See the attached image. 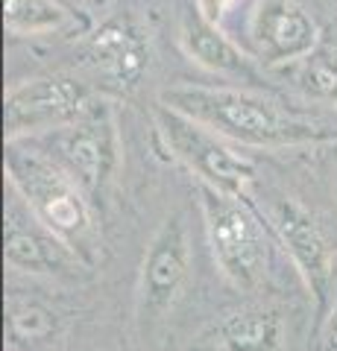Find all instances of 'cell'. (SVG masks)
<instances>
[{
    "mask_svg": "<svg viewBox=\"0 0 337 351\" xmlns=\"http://www.w3.org/2000/svg\"><path fill=\"white\" fill-rule=\"evenodd\" d=\"M279 71L305 100L337 106V47H317L305 59L285 64Z\"/></svg>",
    "mask_w": 337,
    "mask_h": 351,
    "instance_id": "obj_14",
    "label": "cell"
},
{
    "mask_svg": "<svg viewBox=\"0 0 337 351\" xmlns=\"http://www.w3.org/2000/svg\"><path fill=\"white\" fill-rule=\"evenodd\" d=\"M200 211L220 276L241 293L258 290L270 267L267 234L258 214L241 196L220 193L209 184H200Z\"/></svg>",
    "mask_w": 337,
    "mask_h": 351,
    "instance_id": "obj_3",
    "label": "cell"
},
{
    "mask_svg": "<svg viewBox=\"0 0 337 351\" xmlns=\"http://www.w3.org/2000/svg\"><path fill=\"white\" fill-rule=\"evenodd\" d=\"M246 36L253 56L276 71L320 47V24L305 0H255Z\"/></svg>",
    "mask_w": 337,
    "mask_h": 351,
    "instance_id": "obj_9",
    "label": "cell"
},
{
    "mask_svg": "<svg viewBox=\"0 0 337 351\" xmlns=\"http://www.w3.org/2000/svg\"><path fill=\"white\" fill-rule=\"evenodd\" d=\"M197 3V15L205 21V24H220V18L226 15V9H229L235 0H194Z\"/></svg>",
    "mask_w": 337,
    "mask_h": 351,
    "instance_id": "obj_17",
    "label": "cell"
},
{
    "mask_svg": "<svg viewBox=\"0 0 337 351\" xmlns=\"http://www.w3.org/2000/svg\"><path fill=\"white\" fill-rule=\"evenodd\" d=\"M6 182L32 217L53 232L85 267L100 255V232L91 214V199L56 161L32 141L6 144Z\"/></svg>",
    "mask_w": 337,
    "mask_h": 351,
    "instance_id": "obj_2",
    "label": "cell"
},
{
    "mask_svg": "<svg viewBox=\"0 0 337 351\" xmlns=\"http://www.w3.org/2000/svg\"><path fill=\"white\" fill-rule=\"evenodd\" d=\"M6 263L12 269L36 272V276H45V272H73L77 267H85L56 234L47 232L32 217V211L24 205L21 196L6 205Z\"/></svg>",
    "mask_w": 337,
    "mask_h": 351,
    "instance_id": "obj_10",
    "label": "cell"
},
{
    "mask_svg": "<svg viewBox=\"0 0 337 351\" xmlns=\"http://www.w3.org/2000/svg\"><path fill=\"white\" fill-rule=\"evenodd\" d=\"M214 351H285V319L273 304H246L211 325Z\"/></svg>",
    "mask_w": 337,
    "mask_h": 351,
    "instance_id": "obj_12",
    "label": "cell"
},
{
    "mask_svg": "<svg viewBox=\"0 0 337 351\" xmlns=\"http://www.w3.org/2000/svg\"><path fill=\"white\" fill-rule=\"evenodd\" d=\"M85 88L71 76H32L15 82L3 97L6 144L38 141L56 129L71 126L89 108Z\"/></svg>",
    "mask_w": 337,
    "mask_h": 351,
    "instance_id": "obj_7",
    "label": "cell"
},
{
    "mask_svg": "<svg viewBox=\"0 0 337 351\" xmlns=\"http://www.w3.org/2000/svg\"><path fill=\"white\" fill-rule=\"evenodd\" d=\"M323 348H325V351H337V299H334V304H332V313H329V319H325Z\"/></svg>",
    "mask_w": 337,
    "mask_h": 351,
    "instance_id": "obj_18",
    "label": "cell"
},
{
    "mask_svg": "<svg viewBox=\"0 0 337 351\" xmlns=\"http://www.w3.org/2000/svg\"><path fill=\"white\" fill-rule=\"evenodd\" d=\"M3 24L12 36H47L73 24L59 0H3Z\"/></svg>",
    "mask_w": 337,
    "mask_h": 351,
    "instance_id": "obj_15",
    "label": "cell"
},
{
    "mask_svg": "<svg viewBox=\"0 0 337 351\" xmlns=\"http://www.w3.org/2000/svg\"><path fill=\"white\" fill-rule=\"evenodd\" d=\"M191 278V234L182 211L161 219L141 258L138 322L153 331L165 325Z\"/></svg>",
    "mask_w": 337,
    "mask_h": 351,
    "instance_id": "obj_6",
    "label": "cell"
},
{
    "mask_svg": "<svg viewBox=\"0 0 337 351\" xmlns=\"http://www.w3.org/2000/svg\"><path fill=\"white\" fill-rule=\"evenodd\" d=\"M153 120L170 156L182 161L191 173H197L200 184L246 199V191L255 179V167L249 158H244L241 152H235L226 144V138L161 103L156 106Z\"/></svg>",
    "mask_w": 337,
    "mask_h": 351,
    "instance_id": "obj_5",
    "label": "cell"
},
{
    "mask_svg": "<svg viewBox=\"0 0 337 351\" xmlns=\"http://www.w3.org/2000/svg\"><path fill=\"white\" fill-rule=\"evenodd\" d=\"M85 191L89 199H103L117 179L124 158L117 112L108 100L89 103L80 120L32 141Z\"/></svg>",
    "mask_w": 337,
    "mask_h": 351,
    "instance_id": "obj_4",
    "label": "cell"
},
{
    "mask_svg": "<svg viewBox=\"0 0 337 351\" xmlns=\"http://www.w3.org/2000/svg\"><path fill=\"white\" fill-rule=\"evenodd\" d=\"M179 44L188 53L191 62H197L200 68L223 76H246L249 73V59L246 53L237 47L232 38H226L220 27L205 24L200 15L182 18L179 27Z\"/></svg>",
    "mask_w": 337,
    "mask_h": 351,
    "instance_id": "obj_13",
    "label": "cell"
},
{
    "mask_svg": "<svg viewBox=\"0 0 337 351\" xmlns=\"http://www.w3.org/2000/svg\"><path fill=\"white\" fill-rule=\"evenodd\" d=\"M12 328L24 337H45L53 331V313L36 302H12L9 304Z\"/></svg>",
    "mask_w": 337,
    "mask_h": 351,
    "instance_id": "obj_16",
    "label": "cell"
},
{
    "mask_svg": "<svg viewBox=\"0 0 337 351\" xmlns=\"http://www.w3.org/2000/svg\"><path fill=\"white\" fill-rule=\"evenodd\" d=\"M85 62L106 80L132 88L150 64V41L132 18H108L85 41Z\"/></svg>",
    "mask_w": 337,
    "mask_h": 351,
    "instance_id": "obj_11",
    "label": "cell"
},
{
    "mask_svg": "<svg viewBox=\"0 0 337 351\" xmlns=\"http://www.w3.org/2000/svg\"><path fill=\"white\" fill-rule=\"evenodd\" d=\"M159 103L194 117L226 141L244 147L281 149L337 141V129L290 112L264 94L229 85H170Z\"/></svg>",
    "mask_w": 337,
    "mask_h": 351,
    "instance_id": "obj_1",
    "label": "cell"
},
{
    "mask_svg": "<svg viewBox=\"0 0 337 351\" xmlns=\"http://www.w3.org/2000/svg\"><path fill=\"white\" fill-rule=\"evenodd\" d=\"M264 214L273 226L281 249L288 252L290 263L297 267L305 290L314 295L317 311L325 313L332 311V278H334V252L325 240L320 223L314 219L299 199L288 193H267L264 199Z\"/></svg>",
    "mask_w": 337,
    "mask_h": 351,
    "instance_id": "obj_8",
    "label": "cell"
}]
</instances>
